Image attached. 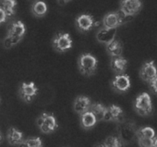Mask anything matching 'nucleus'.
I'll use <instances>...</instances> for the list:
<instances>
[{
	"instance_id": "f03ea898",
	"label": "nucleus",
	"mask_w": 157,
	"mask_h": 147,
	"mask_svg": "<svg viewBox=\"0 0 157 147\" xmlns=\"http://www.w3.org/2000/svg\"><path fill=\"white\" fill-rule=\"evenodd\" d=\"M98 61L90 53H84L78 58V69L84 76H91L98 68Z\"/></svg>"
},
{
	"instance_id": "2eb2a0df",
	"label": "nucleus",
	"mask_w": 157,
	"mask_h": 147,
	"mask_svg": "<svg viewBox=\"0 0 157 147\" xmlns=\"http://www.w3.org/2000/svg\"><path fill=\"white\" fill-rule=\"evenodd\" d=\"M128 61L123 56L112 57L110 61V67L112 70L117 74H124L127 68Z\"/></svg>"
},
{
	"instance_id": "4be33fe9",
	"label": "nucleus",
	"mask_w": 157,
	"mask_h": 147,
	"mask_svg": "<svg viewBox=\"0 0 157 147\" xmlns=\"http://www.w3.org/2000/svg\"><path fill=\"white\" fill-rule=\"evenodd\" d=\"M16 6V0H2L1 2V9L5 11L7 16L9 17L15 15Z\"/></svg>"
},
{
	"instance_id": "412c9836",
	"label": "nucleus",
	"mask_w": 157,
	"mask_h": 147,
	"mask_svg": "<svg viewBox=\"0 0 157 147\" xmlns=\"http://www.w3.org/2000/svg\"><path fill=\"white\" fill-rule=\"evenodd\" d=\"M47 5L43 1H36L32 6V12L35 17L41 18L47 13Z\"/></svg>"
},
{
	"instance_id": "a878e982",
	"label": "nucleus",
	"mask_w": 157,
	"mask_h": 147,
	"mask_svg": "<svg viewBox=\"0 0 157 147\" xmlns=\"http://www.w3.org/2000/svg\"><path fill=\"white\" fill-rule=\"evenodd\" d=\"M156 139H146V138H138V145L140 147H153Z\"/></svg>"
},
{
	"instance_id": "9d476101",
	"label": "nucleus",
	"mask_w": 157,
	"mask_h": 147,
	"mask_svg": "<svg viewBox=\"0 0 157 147\" xmlns=\"http://www.w3.org/2000/svg\"><path fill=\"white\" fill-rule=\"evenodd\" d=\"M111 86L113 90L120 93H124L127 91L131 86L130 76L125 74H117L112 81Z\"/></svg>"
},
{
	"instance_id": "7c9ffc66",
	"label": "nucleus",
	"mask_w": 157,
	"mask_h": 147,
	"mask_svg": "<svg viewBox=\"0 0 157 147\" xmlns=\"http://www.w3.org/2000/svg\"><path fill=\"white\" fill-rule=\"evenodd\" d=\"M153 147H157V138H156V139H155L154 146H153Z\"/></svg>"
},
{
	"instance_id": "9b49d317",
	"label": "nucleus",
	"mask_w": 157,
	"mask_h": 147,
	"mask_svg": "<svg viewBox=\"0 0 157 147\" xmlns=\"http://www.w3.org/2000/svg\"><path fill=\"white\" fill-rule=\"evenodd\" d=\"M140 76L146 82H151L157 77V69L153 61L144 63L140 71Z\"/></svg>"
},
{
	"instance_id": "20e7f679",
	"label": "nucleus",
	"mask_w": 157,
	"mask_h": 147,
	"mask_svg": "<svg viewBox=\"0 0 157 147\" xmlns=\"http://www.w3.org/2000/svg\"><path fill=\"white\" fill-rule=\"evenodd\" d=\"M134 109L136 113L141 116H148L153 113V104L151 97L147 93H143L136 98Z\"/></svg>"
},
{
	"instance_id": "a211bd4d",
	"label": "nucleus",
	"mask_w": 157,
	"mask_h": 147,
	"mask_svg": "<svg viewBox=\"0 0 157 147\" xmlns=\"http://www.w3.org/2000/svg\"><path fill=\"white\" fill-rule=\"evenodd\" d=\"M80 123H81V126L83 129L90 130L96 125L98 120L93 113H91L90 111H87L81 115Z\"/></svg>"
},
{
	"instance_id": "39448f33",
	"label": "nucleus",
	"mask_w": 157,
	"mask_h": 147,
	"mask_svg": "<svg viewBox=\"0 0 157 147\" xmlns=\"http://www.w3.org/2000/svg\"><path fill=\"white\" fill-rule=\"evenodd\" d=\"M133 17H127L122 12H112L106 14L103 18V24L107 28H117L121 24L128 21L129 18Z\"/></svg>"
},
{
	"instance_id": "1a4fd4ad",
	"label": "nucleus",
	"mask_w": 157,
	"mask_h": 147,
	"mask_svg": "<svg viewBox=\"0 0 157 147\" xmlns=\"http://www.w3.org/2000/svg\"><path fill=\"white\" fill-rule=\"evenodd\" d=\"M99 23L95 21L94 18L90 14H82L78 16L75 19V24L77 28L81 32H87L92 28L98 26Z\"/></svg>"
},
{
	"instance_id": "cd10ccee",
	"label": "nucleus",
	"mask_w": 157,
	"mask_h": 147,
	"mask_svg": "<svg viewBox=\"0 0 157 147\" xmlns=\"http://www.w3.org/2000/svg\"><path fill=\"white\" fill-rule=\"evenodd\" d=\"M0 12H1V18H0V22H1V24H2L3 22H5V21H6V17H7V15H6V13L5 12V11L3 10V9H2L1 8H0Z\"/></svg>"
},
{
	"instance_id": "6e6552de",
	"label": "nucleus",
	"mask_w": 157,
	"mask_h": 147,
	"mask_svg": "<svg viewBox=\"0 0 157 147\" xmlns=\"http://www.w3.org/2000/svg\"><path fill=\"white\" fill-rule=\"evenodd\" d=\"M38 88L35 86L34 82L22 83L18 89V94L21 99L24 102L29 103L32 102L34 98L38 95Z\"/></svg>"
},
{
	"instance_id": "bb28decb",
	"label": "nucleus",
	"mask_w": 157,
	"mask_h": 147,
	"mask_svg": "<svg viewBox=\"0 0 157 147\" xmlns=\"http://www.w3.org/2000/svg\"><path fill=\"white\" fill-rule=\"evenodd\" d=\"M150 84V90L153 91V93L157 94V77L155 78L154 80L151 81V82L149 83Z\"/></svg>"
},
{
	"instance_id": "423d86ee",
	"label": "nucleus",
	"mask_w": 157,
	"mask_h": 147,
	"mask_svg": "<svg viewBox=\"0 0 157 147\" xmlns=\"http://www.w3.org/2000/svg\"><path fill=\"white\" fill-rule=\"evenodd\" d=\"M73 45V41L68 33H58L54 37L52 46L56 51L64 53L70 50Z\"/></svg>"
},
{
	"instance_id": "f3484780",
	"label": "nucleus",
	"mask_w": 157,
	"mask_h": 147,
	"mask_svg": "<svg viewBox=\"0 0 157 147\" xmlns=\"http://www.w3.org/2000/svg\"><path fill=\"white\" fill-rule=\"evenodd\" d=\"M7 141L11 145H19L24 141V134L15 127H10L6 135Z\"/></svg>"
},
{
	"instance_id": "7ed1b4c3",
	"label": "nucleus",
	"mask_w": 157,
	"mask_h": 147,
	"mask_svg": "<svg viewBox=\"0 0 157 147\" xmlns=\"http://www.w3.org/2000/svg\"><path fill=\"white\" fill-rule=\"evenodd\" d=\"M36 123L40 131L44 134L54 133L58 128L56 117L53 113H41L37 119Z\"/></svg>"
},
{
	"instance_id": "dca6fc26",
	"label": "nucleus",
	"mask_w": 157,
	"mask_h": 147,
	"mask_svg": "<svg viewBox=\"0 0 157 147\" xmlns=\"http://www.w3.org/2000/svg\"><path fill=\"white\" fill-rule=\"evenodd\" d=\"M120 129V137L123 139L124 142H130L133 137H136V126L133 123L121 124Z\"/></svg>"
},
{
	"instance_id": "f257e3e1",
	"label": "nucleus",
	"mask_w": 157,
	"mask_h": 147,
	"mask_svg": "<svg viewBox=\"0 0 157 147\" xmlns=\"http://www.w3.org/2000/svg\"><path fill=\"white\" fill-rule=\"evenodd\" d=\"M26 32V28L21 21H14L8 29V35L3 39V47L6 49L11 47L18 44L23 38Z\"/></svg>"
},
{
	"instance_id": "5701e85b",
	"label": "nucleus",
	"mask_w": 157,
	"mask_h": 147,
	"mask_svg": "<svg viewBox=\"0 0 157 147\" xmlns=\"http://www.w3.org/2000/svg\"><path fill=\"white\" fill-rule=\"evenodd\" d=\"M136 138H146V139H156V132L152 127L146 126L136 130Z\"/></svg>"
},
{
	"instance_id": "c85d7f7f",
	"label": "nucleus",
	"mask_w": 157,
	"mask_h": 147,
	"mask_svg": "<svg viewBox=\"0 0 157 147\" xmlns=\"http://www.w3.org/2000/svg\"><path fill=\"white\" fill-rule=\"evenodd\" d=\"M58 2V4L60 5V6H64V5L67 4L68 2H70L71 0H57Z\"/></svg>"
},
{
	"instance_id": "ddd939ff",
	"label": "nucleus",
	"mask_w": 157,
	"mask_h": 147,
	"mask_svg": "<svg viewBox=\"0 0 157 147\" xmlns=\"http://www.w3.org/2000/svg\"><path fill=\"white\" fill-rule=\"evenodd\" d=\"M123 115H124V112H123L121 107L112 104L111 106L107 107V112H106L105 116H104V121L121 123Z\"/></svg>"
},
{
	"instance_id": "f8f14e48",
	"label": "nucleus",
	"mask_w": 157,
	"mask_h": 147,
	"mask_svg": "<svg viewBox=\"0 0 157 147\" xmlns=\"http://www.w3.org/2000/svg\"><path fill=\"white\" fill-rule=\"evenodd\" d=\"M92 105V102L88 96H78L75 98L73 104V109L78 114L81 116L83 113L89 111L90 107Z\"/></svg>"
},
{
	"instance_id": "4468645a",
	"label": "nucleus",
	"mask_w": 157,
	"mask_h": 147,
	"mask_svg": "<svg viewBox=\"0 0 157 147\" xmlns=\"http://www.w3.org/2000/svg\"><path fill=\"white\" fill-rule=\"evenodd\" d=\"M116 35L117 28H107L104 27L97 32L96 38L98 42L107 44L115 39Z\"/></svg>"
},
{
	"instance_id": "aec40b11",
	"label": "nucleus",
	"mask_w": 157,
	"mask_h": 147,
	"mask_svg": "<svg viewBox=\"0 0 157 147\" xmlns=\"http://www.w3.org/2000/svg\"><path fill=\"white\" fill-rule=\"evenodd\" d=\"M107 110V107H104V105H103L101 103H94V104H92L89 111L93 113V114L96 116L98 122H99V121L104 120V116H105Z\"/></svg>"
},
{
	"instance_id": "b1692460",
	"label": "nucleus",
	"mask_w": 157,
	"mask_h": 147,
	"mask_svg": "<svg viewBox=\"0 0 157 147\" xmlns=\"http://www.w3.org/2000/svg\"><path fill=\"white\" fill-rule=\"evenodd\" d=\"M18 147H43V142L41 138L34 136L24 139Z\"/></svg>"
},
{
	"instance_id": "6ab92c4d",
	"label": "nucleus",
	"mask_w": 157,
	"mask_h": 147,
	"mask_svg": "<svg viewBox=\"0 0 157 147\" xmlns=\"http://www.w3.org/2000/svg\"><path fill=\"white\" fill-rule=\"evenodd\" d=\"M123 44L120 40L114 39L111 42L106 44V49L109 55L112 57L122 56L123 51H124Z\"/></svg>"
},
{
	"instance_id": "0eeeda50",
	"label": "nucleus",
	"mask_w": 157,
	"mask_h": 147,
	"mask_svg": "<svg viewBox=\"0 0 157 147\" xmlns=\"http://www.w3.org/2000/svg\"><path fill=\"white\" fill-rule=\"evenodd\" d=\"M143 8L141 0H121L120 11L127 17H133L139 13Z\"/></svg>"
},
{
	"instance_id": "393cba45",
	"label": "nucleus",
	"mask_w": 157,
	"mask_h": 147,
	"mask_svg": "<svg viewBox=\"0 0 157 147\" xmlns=\"http://www.w3.org/2000/svg\"><path fill=\"white\" fill-rule=\"evenodd\" d=\"M104 144L107 147H124L125 142L120 136H110L106 138Z\"/></svg>"
},
{
	"instance_id": "c756f323",
	"label": "nucleus",
	"mask_w": 157,
	"mask_h": 147,
	"mask_svg": "<svg viewBox=\"0 0 157 147\" xmlns=\"http://www.w3.org/2000/svg\"><path fill=\"white\" fill-rule=\"evenodd\" d=\"M94 147H107L104 142H101V143H98L94 145Z\"/></svg>"
}]
</instances>
